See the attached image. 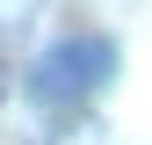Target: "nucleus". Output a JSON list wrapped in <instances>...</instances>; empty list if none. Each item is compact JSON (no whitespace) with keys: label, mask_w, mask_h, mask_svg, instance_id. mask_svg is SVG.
I'll use <instances>...</instances> for the list:
<instances>
[{"label":"nucleus","mask_w":152,"mask_h":145,"mask_svg":"<svg viewBox=\"0 0 152 145\" xmlns=\"http://www.w3.org/2000/svg\"><path fill=\"white\" fill-rule=\"evenodd\" d=\"M109 72H116V51H109L102 36H87V44H58L44 65H36V80H44L51 94H87V87H102Z\"/></svg>","instance_id":"obj_1"}]
</instances>
